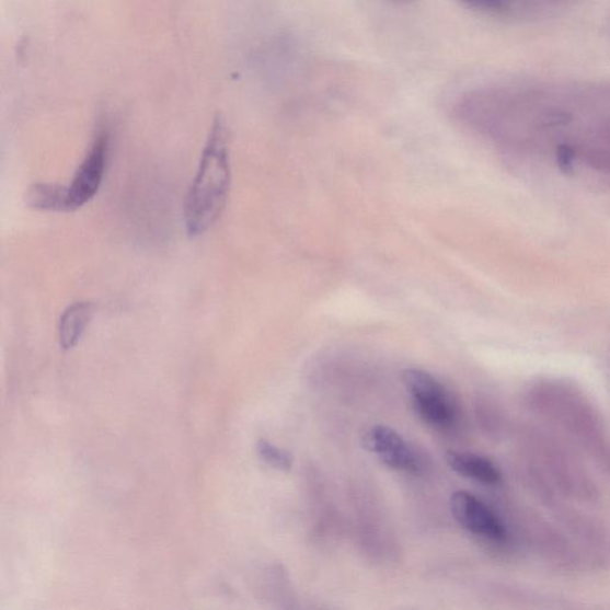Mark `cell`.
Masks as SVG:
<instances>
[{
	"label": "cell",
	"mask_w": 610,
	"mask_h": 610,
	"mask_svg": "<svg viewBox=\"0 0 610 610\" xmlns=\"http://www.w3.org/2000/svg\"><path fill=\"white\" fill-rule=\"evenodd\" d=\"M462 124L506 153L610 175V83L530 81L472 92Z\"/></svg>",
	"instance_id": "6da1fadb"
},
{
	"label": "cell",
	"mask_w": 610,
	"mask_h": 610,
	"mask_svg": "<svg viewBox=\"0 0 610 610\" xmlns=\"http://www.w3.org/2000/svg\"><path fill=\"white\" fill-rule=\"evenodd\" d=\"M230 187V162L227 130L216 119L203 151L196 177L184 203V221L188 237L205 234L219 219Z\"/></svg>",
	"instance_id": "7a4b0ae2"
},
{
	"label": "cell",
	"mask_w": 610,
	"mask_h": 610,
	"mask_svg": "<svg viewBox=\"0 0 610 610\" xmlns=\"http://www.w3.org/2000/svg\"><path fill=\"white\" fill-rule=\"evenodd\" d=\"M532 403L583 444H591L601 436L602 428L592 406L572 388L542 383L533 390Z\"/></svg>",
	"instance_id": "3957f363"
},
{
	"label": "cell",
	"mask_w": 610,
	"mask_h": 610,
	"mask_svg": "<svg viewBox=\"0 0 610 610\" xmlns=\"http://www.w3.org/2000/svg\"><path fill=\"white\" fill-rule=\"evenodd\" d=\"M401 377L410 391L414 411L425 423L437 428H449L454 424L457 402L436 376L419 369H406Z\"/></svg>",
	"instance_id": "277c9868"
},
{
	"label": "cell",
	"mask_w": 610,
	"mask_h": 610,
	"mask_svg": "<svg viewBox=\"0 0 610 610\" xmlns=\"http://www.w3.org/2000/svg\"><path fill=\"white\" fill-rule=\"evenodd\" d=\"M450 506L453 518L468 532L497 544L507 540L505 523L479 497L459 491L452 494Z\"/></svg>",
	"instance_id": "5b68a950"
},
{
	"label": "cell",
	"mask_w": 610,
	"mask_h": 610,
	"mask_svg": "<svg viewBox=\"0 0 610 610\" xmlns=\"http://www.w3.org/2000/svg\"><path fill=\"white\" fill-rule=\"evenodd\" d=\"M108 151V137L106 133H100L94 139L89 153L81 162L74 179L69 187L70 211L88 205L97 195L102 185Z\"/></svg>",
	"instance_id": "8992f818"
},
{
	"label": "cell",
	"mask_w": 610,
	"mask_h": 610,
	"mask_svg": "<svg viewBox=\"0 0 610 610\" xmlns=\"http://www.w3.org/2000/svg\"><path fill=\"white\" fill-rule=\"evenodd\" d=\"M362 444L366 450L391 469L404 472L419 469V458L413 446L395 429L383 425L373 426L366 430Z\"/></svg>",
	"instance_id": "52a82bcc"
},
{
	"label": "cell",
	"mask_w": 610,
	"mask_h": 610,
	"mask_svg": "<svg viewBox=\"0 0 610 610\" xmlns=\"http://www.w3.org/2000/svg\"><path fill=\"white\" fill-rule=\"evenodd\" d=\"M446 462L460 476L486 485H496L503 480L497 465L483 456L470 452H446Z\"/></svg>",
	"instance_id": "ba28073f"
},
{
	"label": "cell",
	"mask_w": 610,
	"mask_h": 610,
	"mask_svg": "<svg viewBox=\"0 0 610 610\" xmlns=\"http://www.w3.org/2000/svg\"><path fill=\"white\" fill-rule=\"evenodd\" d=\"M94 306L91 302H77L64 311L59 321V343L62 349L70 350L78 345L92 321Z\"/></svg>",
	"instance_id": "9c48e42d"
},
{
	"label": "cell",
	"mask_w": 610,
	"mask_h": 610,
	"mask_svg": "<svg viewBox=\"0 0 610 610\" xmlns=\"http://www.w3.org/2000/svg\"><path fill=\"white\" fill-rule=\"evenodd\" d=\"M579 0H499L500 15L538 18L574 7Z\"/></svg>",
	"instance_id": "30bf717a"
},
{
	"label": "cell",
	"mask_w": 610,
	"mask_h": 610,
	"mask_svg": "<svg viewBox=\"0 0 610 610\" xmlns=\"http://www.w3.org/2000/svg\"><path fill=\"white\" fill-rule=\"evenodd\" d=\"M26 206L39 211L67 212L69 208V195L67 187L48 183L33 184L25 193Z\"/></svg>",
	"instance_id": "8fae6325"
},
{
	"label": "cell",
	"mask_w": 610,
	"mask_h": 610,
	"mask_svg": "<svg viewBox=\"0 0 610 610\" xmlns=\"http://www.w3.org/2000/svg\"><path fill=\"white\" fill-rule=\"evenodd\" d=\"M256 452L264 462L280 471H290L294 465V457L290 452L279 449V447L266 440L256 444Z\"/></svg>",
	"instance_id": "7c38bea8"
},
{
	"label": "cell",
	"mask_w": 610,
	"mask_h": 610,
	"mask_svg": "<svg viewBox=\"0 0 610 610\" xmlns=\"http://www.w3.org/2000/svg\"><path fill=\"white\" fill-rule=\"evenodd\" d=\"M471 9L500 15L499 0H462Z\"/></svg>",
	"instance_id": "4fadbf2b"
},
{
	"label": "cell",
	"mask_w": 610,
	"mask_h": 610,
	"mask_svg": "<svg viewBox=\"0 0 610 610\" xmlns=\"http://www.w3.org/2000/svg\"><path fill=\"white\" fill-rule=\"evenodd\" d=\"M390 2L395 4H410L415 2V0H390Z\"/></svg>",
	"instance_id": "5bb4252c"
}]
</instances>
